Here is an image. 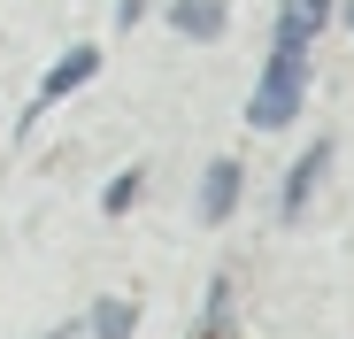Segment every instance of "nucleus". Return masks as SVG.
I'll use <instances>...</instances> for the list:
<instances>
[{
    "label": "nucleus",
    "mask_w": 354,
    "mask_h": 339,
    "mask_svg": "<svg viewBox=\"0 0 354 339\" xmlns=\"http://www.w3.org/2000/svg\"><path fill=\"white\" fill-rule=\"evenodd\" d=\"M301 100H308V62L301 54H270V70H262V85L247 100V124L254 131H285L292 116H301Z\"/></svg>",
    "instance_id": "nucleus-1"
},
{
    "label": "nucleus",
    "mask_w": 354,
    "mask_h": 339,
    "mask_svg": "<svg viewBox=\"0 0 354 339\" xmlns=\"http://www.w3.org/2000/svg\"><path fill=\"white\" fill-rule=\"evenodd\" d=\"M93 70H100V54H93V46H70V54H62V62H54V70L39 77V93H31V108H24V131H31V124L46 116V108H54V100H70V93H77V85H85Z\"/></svg>",
    "instance_id": "nucleus-2"
},
{
    "label": "nucleus",
    "mask_w": 354,
    "mask_h": 339,
    "mask_svg": "<svg viewBox=\"0 0 354 339\" xmlns=\"http://www.w3.org/2000/svg\"><path fill=\"white\" fill-rule=\"evenodd\" d=\"M201 339H231V331H223V324H208V331H201Z\"/></svg>",
    "instance_id": "nucleus-9"
},
{
    "label": "nucleus",
    "mask_w": 354,
    "mask_h": 339,
    "mask_svg": "<svg viewBox=\"0 0 354 339\" xmlns=\"http://www.w3.org/2000/svg\"><path fill=\"white\" fill-rule=\"evenodd\" d=\"M169 31H185V39H216V31H223V0H169Z\"/></svg>",
    "instance_id": "nucleus-6"
},
{
    "label": "nucleus",
    "mask_w": 354,
    "mask_h": 339,
    "mask_svg": "<svg viewBox=\"0 0 354 339\" xmlns=\"http://www.w3.org/2000/svg\"><path fill=\"white\" fill-rule=\"evenodd\" d=\"M346 24H354V8H346Z\"/></svg>",
    "instance_id": "nucleus-10"
},
{
    "label": "nucleus",
    "mask_w": 354,
    "mask_h": 339,
    "mask_svg": "<svg viewBox=\"0 0 354 339\" xmlns=\"http://www.w3.org/2000/svg\"><path fill=\"white\" fill-rule=\"evenodd\" d=\"M324 16H331V0H285L277 8V54H308V39H316Z\"/></svg>",
    "instance_id": "nucleus-5"
},
{
    "label": "nucleus",
    "mask_w": 354,
    "mask_h": 339,
    "mask_svg": "<svg viewBox=\"0 0 354 339\" xmlns=\"http://www.w3.org/2000/svg\"><path fill=\"white\" fill-rule=\"evenodd\" d=\"M239 185H247V170L231 162V154H216L208 178H201V223H223L231 208H239Z\"/></svg>",
    "instance_id": "nucleus-3"
},
{
    "label": "nucleus",
    "mask_w": 354,
    "mask_h": 339,
    "mask_svg": "<svg viewBox=\"0 0 354 339\" xmlns=\"http://www.w3.org/2000/svg\"><path fill=\"white\" fill-rule=\"evenodd\" d=\"M131 324H139V301H124V293L93 309V339H131Z\"/></svg>",
    "instance_id": "nucleus-7"
},
{
    "label": "nucleus",
    "mask_w": 354,
    "mask_h": 339,
    "mask_svg": "<svg viewBox=\"0 0 354 339\" xmlns=\"http://www.w3.org/2000/svg\"><path fill=\"white\" fill-rule=\"evenodd\" d=\"M324 170H331V139H316V147H308L301 162H292V170H285V223H292V216H301L308 201H316V185H324Z\"/></svg>",
    "instance_id": "nucleus-4"
},
{
    "label": "nucleus",
    "mask_w": 354,
    "mask_h": 339,
    "mask_svg": "<svg viewBox=\"0 0 354 339\" xmlns=\"http://www.w3.org/2000/svg\"><path fill=\"white\" fill-rule=\"evenodd\" d=\"M139 185H147V170H139V162H131V170H124V178H115V185H108V193H100V208H108V216H124V208H131V201H139Z\"/></svg>",
    "instance_id": "nucleus-8"
}]
</instances>
